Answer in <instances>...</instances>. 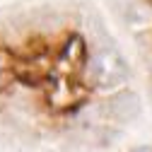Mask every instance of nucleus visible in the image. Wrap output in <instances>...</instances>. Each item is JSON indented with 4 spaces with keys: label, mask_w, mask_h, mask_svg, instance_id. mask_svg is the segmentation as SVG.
<instances>
[{
    "label": "nucleus",
    "mask_w": 152,
    "mask_h": 152,
    "mask_svg": "<svg viewBox=\"0 0 152 152\" xmlns=\"http://www.w3.org/2000/svg\"><path fill=\"white\" fill-rule=\"evenodd\" d=\"M85 75L94 87H116V85L128 80L130 70H128L126 61L121 58V53L116 48L102 46L89 56Z\"/></svg>",
    "instance_id": "nucleus-1"
},
{
    "label": "nucleus",
    "mask_w": 152,
    "mask_h": 152,
    "mask_svg": "<svg viewBox=\"0 0 152 152\" xmlns=\"http://www.w3.org/2000/svg\"><path fill=\"white\" fill-rule=\"evenodd\" d=\"M138 109H140V104L135 102L133 94L113 97V102H111V111L116 113V118H118V116H121V118H133V116L138 113Z\"/></svg>",
    "instance_id": "nucleus-2"
}]
</instances>
